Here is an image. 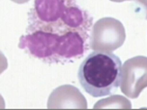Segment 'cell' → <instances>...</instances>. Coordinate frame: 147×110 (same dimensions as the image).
Returning a JSON list of instances; mask_svg holds the SVG:
<instances>
[{"instance_id":"1","label":"cell","mask_w":147,"mask_h":110,"mask_svg":"<svg viewBox=\"0 0 147 110\" xmlns=\"http://www.w3.org/2000/svg\"><path fill=\"white\" fill-rule=\"evenodd\" d=\"M92 23L76 0H34L18 46L44 63H69L89 46Z\"/></svg>"},{"instance_id":"2","label":"cell","mask_w":147,"mask_h":110,"mask_svg":"<svg viewBox=\"0 0 147 110\" xmlns=\"http://www.w3.org/2000/svg\"><path fill=\"white\" fill-rule=\"evenodd\" d=\"M120 59L110 52L94 50L81 63L78 78L87 94L95 98L109 96L120 87Z\"/></svg>"},{"instance_id":"3","label":"cell","mask_w":147,"mask_h":110,"mask_svg":"<svg viewBox=\"0 0 147 110\" xmlns=\"http://www.w3.org/2000/svg\"><path fill=\"white\" fill-rule=\"evenodd\" d=\"M125 29L120 21L111 17L102 18L92 26L89 47L93 50L113 52L123 44Z\"/></svg>"},{"instance_id":"4","label":"cell","mask_w":147,"mask_h":110,"mask_svg":"<svg viewBox=\"0 0 147 110\" xmlns=\"http://www.w3.org/2000/svg\"><path fill=\"white\" fill-rule=\"evenodd\" d=\"M147 87V57L137 56L126 60L121 67V92L136 99Z\"/></svg>"},{"instance_id":"5","label":"cell","mask_w":147,"mask_h":110,"mask_svg":"<svg viewBox=\"0 0 147 110\" xmlns=\"http://www.w3.org/2000/svg\"><path fill=\"white\" fill-rule=\"evenodd\" d=\"M47 107L53 108H77L86 109V99L79 89L71 84H64L51 93L48 99Z\"/></svg>"},{"instance_id":"6","label":"cell","mask_w":147,"mask_h":110,"mask_svg":"<svg viewBox=\"0 0 147 110\" xmlns=\"http://www.w3.org/2000/svg\"><path fill=\"white\" fill-rule=\"evenodd\" d=\"M94 109H102V108H119V109H131V103L126 98L115 95L111 96L106 99L100 100L97 103H95L93 106Z\"/></svg>"},{"instance_id":"7","label":"cell","mask_w":147,"mask_h":110,"mask_svg":"<svg viewBox=\"0 0 147 110\" xmlns=\"http://www.w3.org/2000/svg\"><path fill=\"white\" fill-rule=\"evenodd\" d=\"M137 1L143 6V9L145 11V19L147 20V0H137Z\"/></svg>"},{"instance_id":"8","label":"cell","mask_w":147,"mask_h":110,"mask_svg":"<svg viewBox=\"0 0 147 110\" xmlns=\"http://www.w3.org/2000/svg\"><path fill=\"white\" fill-rule=\"evenodd\" d=\"M11 1H13L15 3H18V4H23V3H27L30 0H11Z\"/></svg>"},{"instance_id":"9","label":"cell","mask_w":147,"mask_h":110,"mask_svg":"<svg viewBox=\"0 0 147 110\" xmlns=\"http://www.w3.org/2000/svg\"><path fill=\"white\" fill-rule=\"evenodd\" d=\"M113 2H123V1H133V0H110Z\"/></svg>"}]
</instances>
